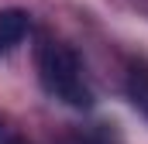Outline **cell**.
Returning a JSON list of instances; mask_svg holds the SVG:
<instances>
[{"mask_svg": "<svg viewBox=\"0 0 148 144\" xmlns=\"http://www.w3.org/2000/svg\"><path fill=\"white\" fill-rule=\"evenodd\" d=\"M35 62H38V79H41V86H45L48 96H55L66 107H76V110H86L93 103V93H90V86L83 79L79 55H76L69 45L45 38L38 45Z\"/></svg>", "mask_w": 148, "mask_h": 144, "instance_id": "6da1fadb", "label": "cell"}, {"mask_svg": "<svg viewBox=\"0 0 148 144\" xmlns=\"http://www.w3.org/2000/svg\"><path fill=\"white\" fill-rule=\"evenodd\" d=\"M31 31V17L21 7H3L0 10V55L14 52Z\"/></svg>", "mask_w": 148, "mask_h": 144, "instance_id": "7a4b0ae2", "label": "cell"}, {"mask_svg": "<svg viewBox=\"0 0 148 144\" xmlns=\"http://www.w3.org/2000/svg\"><path fill=\"white\" fill-rule=\"evenodd\" d=\"M127 93L134 100V107L148 113V65H131V75H127Z\"/></svg>", "mask_w": 148, "mask_h": 144, "instance_id": "3957f363", "label": "cell"}, {"mask_svg": "<svg viewBox=\"0 0 148 144\" xmlns=\"http://www.w3.org/2000/svg\"><path fill=\"white\" fill-rule=\"evenodd\" d=\"M3 144H28L24 137H3Z\"/></svg>", "mask_w": 148, "mask_h": 144, "instance_id": "277c9868", "label": "cell"}]
</instances>
